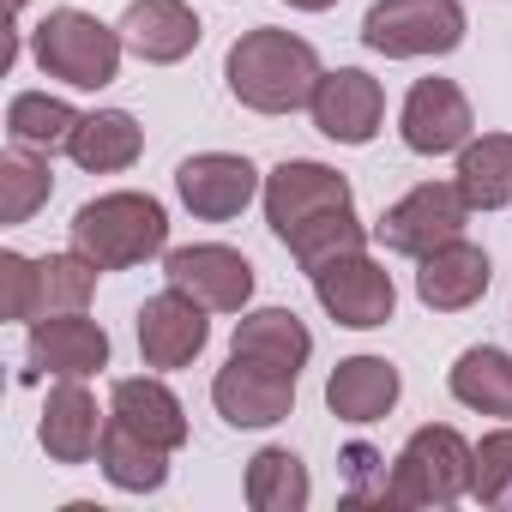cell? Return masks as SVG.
Returning <instances> with one entry per match:
<instances>
[{"label":"cell","instance_id":"8","mask_svg":"<svg viewBox=\"0 0 512 512\" xmlns=\"http://www.w3.org/2000/svg\"><path fill=\"white\" fill-rule=\"evenodd\" d=\"M260 199H266V223H272L278 241H290L296 229H308V223L326 217V211H350V205H356L350 181H344L338 169L314 163V157H290V163H278V169L266 175Z\"/></svg>","mask_w":512,"mask_h":512},{"label":"cell","instance_id":"12","mask_svg":"<svg viewBox=\"0 0 512 512\" xmlns=\"http://www.w3.org/2000/svg\"><path fill=\"white\" fill-rule=\"evenodd\" d=\"M175 193L199 223H229V217H241L253 205V193H260V169L247 157H235V151H199V157H187L175 169Z\"/></svg>","mask_w":512,"mask_h":512},{"label":"cell","instance_id":"6","mask_svg":"<svg viewBox=\"0 0 512 512\" xmlns=\"http://www.w3.org/2000/svg\"><path fill=\"white\" fill-rule=\"evenodd\" d=\"M470 223V199L458 193V181H422L410 187L398 205H386V217L374 223L386 253H404V260H422V253L458 241Z\"/></svg>","mask_w":512,"mask_h":512},{"label":"cell","instance_id":"4","mask_svg":"<svg viewBox=\"0 0 512 512\" xmlns=\"http://www.w3.org/2000/svg\"><path fill=\"white\" fill-rule=\"evenodd\" d=\"M470 458L476 446L446 428L428 422L404 440V452L392 458V506H452L470 494Z\"/></svg>","mask_w":512,"mask_h":512},{"label":"cell","instance_id":"26","mask_svg":"<svg viewBox=\"0 0 512 512\" xmlns=\"http://www.w3.org/2000/svg\"><path fill=\"white\" fill-rule=\"evenodd\" d=\"M308 494H314L308 464L290 446H266L247 458V506L253 512H302Z\"/></svg>","mask_w":512,"mask_h":512},{"label":"cell","instance_id":"20","mask_svg":"<svg viewBox=\"0 0 512 512\" xmlns=\"http://www.w3.org/2000/svg\"><path fill=\"white\" fill-rule=\"evenodd\" d=\"M229 356H247V362H266V368H284V374H302L308 356H314V332L290 314V308H241L235 320V338H229Z\"/></svg>","mask_w":512,"mask_h":512},{"label":"cell","instance_id":"13","mask_svg":"<svg viewBox=\"0 0 512 512\" xmlns=\"http://www.w3.org/2000/svg\"><path fill=\"white\" fill-rule=\"evenodd\" d=\"M205 314H211V308H199L187 290H175V284L157 290V296L139 308V356H145V368H157V374L187 368V362L211 344Z\"/></svg>","mask_w":512,"mask_h":512},{"label":"cell","instance_id":"18","mask_svg":"<svg viewBox=\"0 0 512 512\" xmlns=\"http://www.w3.org/2000/svg\"><path fill=\"white\" fill-rule=\"evenodd\" d=\"M103 428L109 416L97 410V398L85 392V380H61L43 404V422H37V440L55 464H91L97 446H103Z\"/></svg>","mask_w":512,"mask_h":512},{"label":"cell","instance_id":"32","mask_svg":"<svg viewBox=\"0 0 512 512\" xmlns=\"http://www.w3.org/2000/svg\"><path fill=\"white\" fill-rule=\"evenodd\" d=\"M506 488H512V428H494V434L476 440V458H470V494H476L482 506H494V500H506Z\"/></svg>","mask_w":512,"mask_h":512},{"label":"cell","instance_id":"14","mask_svg":"<svg viewBox=\"0 0 512 512\" xmlns=\"http://www.w3.org/2000/svg\"><path fill=\"white\" fill-rule=\"evenodd\" d=\"M314 127L332 139V145H368L386 121V91L374 73L362 67H338V73H320L314 85Z\"/></svg>","mask_w":512,"mask_h":512},{"label":"cell","instance_id":"16","mask_svg":"<svg viewBox=\"0 0 512 512\" xmlns=\"http://www.w3.org/2000/svg\"><path fill=\"white\" fill-rule=\"evenodd\" d=\"M115 31H121L127 55H139L145 67H175L205 37V25H199V13L187 7V0H133Z\"/></svg>","mask_w":512,"mask_h":512},{"label":"cell","instance_id":"34","mask_svg":"<svg viewBox=\"0 0 512 512\" xmlns=\"http://www.w3.org/2000/svg\"><path fill=\"white\" fill-rule=\"evenodd\" d=\"M7 7H13V13H19V7H25V0H7Z\"/></svg>","mask_w":512,"mask_h":512},{"label":"cell","instance_id":"24","mask_svg":"<svg viewBox=\"0 0 512 512\" xmlns=\"http://www.w3.org/2000/svg\"><path fill=\"white\" fill-rule=\"evenodd\" d=\"M452 181L470 199V211L512 205V133H470V145L458 151V175Z\"/></svg>","mask_w":512,"mask_h":512},{"label":"cell","instance_id":"2","mask_svg":"<svg viewBox=\"0 0 512 512\" xmlns=\"http://www.w3.org/2000/svg\"><path fill=\"white\" fill-rule=\"evenodd\" d=\"M73 247L85 260H97V272H127L145 266L169 247V211L151 193H97L73 211Z\"/></svg>","mask_w":512,"mask_h":512},{"label":"cell","instance_id":"33","mask_svg":"<svg viewBox=\"0 0 512 512\" xmlns=\"http://www.w3.org/2000/svg\"><path fill=\"white\" fill-rule=\"evenodd\" d=\"M284 7H296V13H326V7H338V0H284Z\"/></svg>","mask_w":512,"mask_h":512},{"label":"cell","instance_id":"21","mask_svg":"<svg viewBox=\"0 0 512 512\" xmlns=\"http://www.w3.org/2000/svg\"><path fill=\"white\" fill-rule=\"evenodd\" d=\"M109 416L127 422L133 434L169 446V452L187 446V410H181V398H175L157 374H127V380H115V386H109Z\"/></svg>","mask_w":512,"mask_h":512},{"label":"cell","instance_id":"5","mask_svg":"<svg viewBox=\"0 0 512 512\" xmlns=\"http://www.w3.org/2000/svg\"><path fill=\"white\" fill-rule=\"evenodd\" d=\"M464 0H374L362 19V43L386 61L452 55L464 43Z\"/></svg>","mask_w":512,"mask_h":512},{"label":"cell","instance_id":"30","mask_svg":"<svg viewBox=\"0 0 512 512\" xmlns=\"http://www.w3.org/2000/svg\"><path fill=\"white\" fill-rule=\"evenodd\" d=\"M97 260H85V253H43L37 260V284H43V314H79L97 290Z\"/></svg>","mask_w":512,"mask_h":512},{"label":"cell","instance_id":"9","mask_svg":"<svg viewBox=\"0 0 512 512\" xmlns=\"http://www.w3.org/2000/svg\"><path fill=\"white\" fill-rule=\"evenodd\" d=\"M163 278L175 290H187L199 308L211 314H241L253 302V266L247 253L223 247V241H193V247H169L163 253Z\"/></svg>","mask_w":512,"mask_h":512},{"label":"cell","instance_id":"17","mask_svg":"<svg viewBox=\"0 0 512 512\" xmlns=\"http://www.w3.org/2000/svg\"><path fill=\"white\" fill-rule=\"evenodd\" d=\"M488 284H494L488 253L470 247L464 235L416 260V296H422V308H434V314H464V308H476V302L488 296Z\"/></svg>","mask_w":512,"mask_h":512},{"label":"cell","instance_id":"25","mask_svg":"<svg viewBox=\"0 0 512 512\" xmlns=\"http://www.w3.org/2000/svg\"><path fill=\"white\" fill-rule=\"evenodd\" d=\"M446 386H452V398H458L464 410H476V416H512V350H500V344L464 350V356L452 362Z\"/></svg>","mask_w":512,"mask_h":512},{"label":"cell","instance_id":"31","mask_svg":"<svg viewBox=\"0 0 512 512\" xmlns=\"http://www.w3.org/2000/svg\"><path fill=\"white\" fill-rule=\"evenodd\" d=\"M0 314L31 326L43 320V284H37V260H25V253H0Z\"/></svg>","mask_w":512,"mask_h":512},{"label":"cell","instance_id":"22","mask_svg":"<svg viewBox=\"0 0 512 512\" xmlns=\"http://www.w3.org/2000/svg\"><path fill=\"white\" fill-rule=\"evenodd\" d=\"M139 151H145V127L127 109H91V115H79L73 145H67V157L85 175H121V169L139 163Z\"/></svg>","mask_w":512,"mask_h":512},{"label":"cell","instance_id":"7","mask_svg":"<svg viewBox=\"0 0 512 512\" xmlns=\"http://www.w3.org/2000/svg\"><path fill=\"white\" fill-rule=\"evenodd\" d=\"M308 278H314L320 308H326L338 326H350V332H374V326H386L392 308H398V284H392V272L374 260L368 247H362V253H338V260L314 266Z\"/></svg>","mask_w":512,"mask_h":512},{"label":"cell","instance_id":"27","mask_svg":"<svg viewBox=\"0 0 512 512\" xmlns=\"http://www.w3.org/2000/svg\"><path fill=\"white\" fill-rule=\"evenodd\" d=\"M73 127H79V109L61 103V97H49V91H19L7 103V139L25 145V151L55 157V151L73 145Z\"/></svg>","mask_w":512,"mask_h":512},{"label":"cell","instance_id":"29","mask_svg":"<svg viewBox=\"0 0 512 512\" xmlns=\"http://www.w3.org/2000/svg\"><path fill=\"white\" fill-rule=\"evenodd\" d=\"M284 247L296 253V266H302V272H314V266L338 260V253H362V247H368V229L356 223V205H350V211H326V217H314V223L296 229Z\"/></svg>","mask_w":512,"mask_h":512},{"label":"cell","instance_id":"15","mask_svg":"<svg viewBox=\"0 0 512 512\" xmlns=\"http://www.w3.org/2000/svg\"><path fill=\"white\" fill-rule=\"evenodd\" d=\"M109 368V332L97 320L79 314H43L31 320V380L55 374V380H91Z\"/></svg>","mask_w":512,"mask_h":512},{"label":"cell","instance_id":"19","mask_svg":"<svg viewBox=\"0 0 512 512\" xmlns=\"http://www.w3.org/2000/svg\"><path fill=\"white\" fill-rule=\"evenodd\" d=\"M398 392H404V380L386 356H344L326 374V410L338 422H380L398 404Z\"/></svg>","mask_w":512,"mask_h":512},{"label":"cell","instance_id":"11","mask_svg":"<svg viewBox=\"0 0 512 512\" xmlns=\"http://www.w3.org/2000/svg\"><path fill=\"white\" fill-rule=\"evenodd\" d=\"M398 133L416 157H446V151H464L470 133H476V115H470V97L452 85V79H416L404 109H398Z\"/></svg>","mask_w":512,"mask_h":512},{"label":"cell","instance_id":"1","mask_svg":"<svg viewBox=\"0 0 512 512\" xmlns=\"http://www.w3.org/2000/svg\"><path fill=\"white\" fill-rule=\"evenodd\" d=\"M320 49L296 31H278V25H260V31H241L223 55V79H229V97L253 115H296L302 103H314V85H320Z\"/></svg>","mask_w":512,"mask_h":512},{"label":"cell","instance_id":"10","mask_svg":"<svg viewBox=\"0 0 512 512\" xmlns=\"http://www.w3.org/2000/svg\"><path fill=\"white\" fill-rule=\"evenodd\" d=\"M211 404L229 428H272L296 410V374L284 368H266V362H247V356H229L211 380Z\"/></svg>","mask_w":512,"mask_h":512},{"label":"cell","instance_id":"23","mask_svg":"<svg viewBox=\"0 0 512 512\" xmlns=\"http://www.w3.org/2000/svg\"><path fill=\"white\" fill-rule=\"evenodd\" d=\"M97 464H103V476H109L115 488H127V494H157V488L169 482V446L133 434V428L115 422V416H109V428H103Z\"/></svg>","mask_w":512,"mask_h":512},{"label":"cell","instance_id":"3","mask_svg":"<svg viewBox=\"0 0 512 512\" xmlns=\"http://www.w3.org/2000/svg\"><path fill=\"white\" fill-rule=\"evenodd\" d=\"M121 31L103 25L97 13H79V7H55L37 31H31V55L49 79L73 85V91H103L121 79Z\"/></svg>","mask_w":512,"mask_h":512},{"label":"cell","instance_id":"28","mask_svg":"<svg viewBox=\"0 0 512 512\" xmlns=\"http://www.w3.org/2000/svg\"><path fill=\"white\" fill-rule=\"evenodd\" d=\"M49 193H55V169L43 151L13 145L0 157V223H31L37 205H49Z\"/></svg>","mask_w":512,"mask_h":512}]
</instances>
